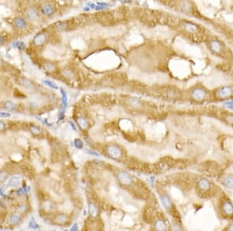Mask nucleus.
<instances>
[{
	"instance_id": "obj_1",
	"label": "nucleus",
	"mask_w": 233,
	"mask_h": 231,
	"mask_svg": "<svg viewBox=\"0 0 233 231\" xmlns=\"http://www.w3.org/2000/svg\"><path fill=\"white\" fill-rule=\"evenodd\" d=\"M106 152L107 154L109 155V157H111L112 159H119L122 157V150L121 149L119 146L114 145V144H111V145H109L106 148Z\"/></svg>"
},
{
	"instance_id": "obj_2",
	"label": "nucleus",
	"mask_w": 233,
	"mask_h": 231,
	"mask_svg": "<svg viewBox=\"0 0 233 231\" xmlns=\"http://www.w3.org/2000/svg\"><path fill=\"white\" fill-rule=\"evenodd\" d=\"M117 179L122 185L131 186L133 183L132 176L125 170H121L117 174Z\"/></svg>"
},
{
	"instance_id": "obj_3",
	"label": "nucleus",
	"mask_w": 233,
	"mask_h": 231,
	"mask_svg": "<svg viewBox=\"0 0 233 231\" xmlns=\"http://www.w3.org/2000/svg\"><path fill=\"white\" fill-rule=\"evenodd\" d=\"M191 96L193 100L196 101H202L206 98V91L201 87H196L193 89L191 92Z\"/></svg>"
},
{
	"instance_id": "obj_4",
	"label": "nucleus",
	"mask_w": 233,
	"mask_h": 231,
	"mask_svg": "<svg viewBox=\"0 0 233 231\" xmlns=\"http://www.w3.org/2000/svg\"><path fill=\"white\" fill-rule=\"evenodd\" d=\"M233 93V90L232 88L228 86H225L219 88L217 91V97L218 98L221 99H225L228 98L229 97L232 95Z\"/></svg>"
},
{
	"instance_id": "obj_5",
	"label": "nucleus",
	"mask_w": 233,
	"mask_h": 231,
	"mask_svg": "<svg viewBox=\"0 0 233 231\" xmlns=\"http://www.w3.org/2000/svg\"><path fill=\"white\" fill-rule=\"evenodd\" d=\"M209 48L212 52L215 54H219L222 51V45L218 40L214 39L209 43Z\"/></svg>"
},
{
	"instance_id": "obj_6",
	"label": "nucleus",
	"mask_w": 233,
	"mask_h": 231,
	"mask_svg": "<svg viewBox=\"0 0 233 231\" xmlns=\"http://www.w3.org/2000/svg\"><path fill=\"white\" fill-rule=\"evenodd\" d=\"M89 214H90V217L93 220L97 219L98 217L99 208L96 205V204L93 202H90L89 203Z\"/></svg>"
},
{
	"instance_id": "obj_7",
	"label": "nucleus",
	"mask_w": 233,
	"mask_h": 231,
	"mask_svg": "<svg viewBox=\"0 0 233 231\" xmlns=\"http://www.w3.org/2000/svg\"><path fill=\"white\" fill-rule=\"evenodd\" d=\"M46 41H47V36L44 33H39L34 37L33 42L36 46H42L44 45Z\"/></svg>"
},
{
	"instance_id": "obj_8",
	"label": "nucleus",
	"mask_w": 233,
	"mask_h": 231,
	"mask_svg": "<svg viewBox=\"0 0 233 231\" xmlns=\"http://www.w3.org/2000/svg\"><path fill=\"white\" fill-rule=\"evenodd\" d=\"M182 27H183V29L185 30L186 31L191 33V34H195L198 30V27L197 26L196 24L191 23V22L185 21L183 22L182 24Z\"/></svg>"
},
{
	"instance_id": "obj_9",
	"label": "nucleus",
	"mask_w": 233,
	"mask_h": 231,
	"mask_svg": "<svg viewBox=\"0 0 233 231\" xmlns=\"http://www.w3.org/2000/svg\"><path fill=\"white\" fill-rule=\"evenodd\" d=\"M68 222H69V217L66 214H64V213H60L54 218V223L60 226L65 225Z\"/></svg>"
},
{
	"instance_id": "obj_10",
	"label": "nucleus",
	"mask_w": 233,
	"mask_h": 231,
	"mask_svg": "<svg viewBox=\"0 0 233 231\" xmlns=\"http://www.w3.org/2000/svg\"><path fill=\"white\" fill-rule=\"evenodd\" d=\"M27 18L31 21H36L40 17V14L35 9H28L26 12Z\"/></svg>"
},
{
	"instance_id": "obj_11",
	"label": "nucleus",
	"mask_w": 233,
	"mask_h": 231,
	"mask_svg": "<svg viewBox=\"0 0 233 231\" xmlns=\"http://www.w3.org/2000/svg\"><path fill=\"white\" fill-rule=\"evenodd\" d=\"M40 9H41V13L46 16H52L55 13V9H54L53 5L48 4V3L43 5Z\"/></svg>"
},
{
	"instance_id": "obj_12",
	"label": "nucleus",
	"mask_w": 233,
	"mask_h": 231,
	"mask_svg": "<svg viewBox=\"0 0 233 231\" xmlns=\"http://www.w3.org/2000/svg\"><path fill=\"white\" fill-rule=\"evenodd\" d=\"M154 226L156 231H167L166 223L162 219H158L154 223Z\"/></svg>"
},
{
	"instance_id": "obj_13",
	"label": "nucleus",
	"mask_w": 233,
	"mask_h": 231,
	"mask_svg": "<svg viewBox=\"0 0 233 231\" xmlns=\"http://www.w3.org/2000/svg\"><path fill=\"white\" fill-rule=\"evenodd\" d=\"M197 187L202 191H207L211 188V183L207 178H201L197 182Z\"/></svg>"
},
{
	"instance_id": "obj_14",
	"label": "nucleus",
	"mask_w": 233,
	"mask_h": 231,
	"mask_svg": "<svg viewBox=\"0 0 233 231\" xmlns=\"http://www.w3.org/2000/svg\"><path fill=\"white\" fill-rule=\"evenodd\" d=\"M127 104L134 109H140L142 107V104L138 99L135 98V97H130L127 99Z\"/></svg>"
},
{
	"instance_id": "obj_15",
	"label": "nucleus",
	"mask_w": 233,
	"mask_h": 231,
	"mask_svg": "<svg viewBox=\"0 0 233 231\" xmlns=\"http://www.w3.org/2000/svg\"><path fill=\"white\" fill-rule=\"evenodd\" d=\"M159 198H160V200H161L162 203V205H164V207L166 208V209H170V208L172 207V200H171V199H170V197L168 196L167 195L161 194L159 195Z\"/></svg>"
},
{
	"instance_id": "obj_16",
	"label": "nucleus",
	"mask_w": 233,
	"mask_h": 231,
	"mask_svg": "<svg viewBox=\"0 0 233 231\" xmlns=\"http://www.w3.org/2000/svg\"><path fill=\"white\" fill-rule=\"evenodd\" d=\"M41 208L43 209L44 210L45 212H51L55 209V204H54L53 202H51L50 200H46V201H44L42 202V205H41Z\"/></svg>"
},
{
	"instance_id": "obj_17",
	"label": "nucleus",
	"mask_w": 233,
	"mask_h": 231,
	"mask_svg": "<svg viewBox=\"0 0 233 231\" xmlns=\"http://www.w3.org/2000/svg\"><path fill=\"white\" fill-rule=\"evenodd\" d=\"M13 24L17 29L20 30H23L27 27V22L24 18H21V17H18V18L15 19L13 21Z\"/></svg>"
},
{
	"instance_id": "obj_18",
	"label": "nucleus",
	"mask_w": 233,
	"mask_h": 231,
	"mask_svg": "<svg viewBox=\"0 0 233 231\" xmlns=\"http://www.w3.org/2000/svg\"><path fill=\"white\" fill-rule=\"evenodd\" d=\"M76 122L77 124H78V125H79L82 129H83V130L87 129L88 128H89V125H90L89 121H88L86 118H85L83 117L78 118L76 119Z\"/></svg>"
},
{
	"instance_id": "obj_19",
	"label": "nucleus",
	"mask_w": 233,
	"mask_h": 231,
	"mask_svg": "<svg viewBox=\"0 0 233 231\" xmlns=\"http://www.w3.org/2000/svg\"><path fill=\"white\" fill-rule=\"evenodd\" d=\"M223 212L228 215H233V205L229 202H225L222 206Z\"/></svg>"
},
{
	"instance_id": "obj_20",
	"label": "nucleus",
	"mask_w": 233,
	"mask_h": 231,
	"mask_svg": "<svg viewBox=\"0 0 233 231\" xmlns=\"http://www.w3.org/2000/svg\"><path fill=\"white\" fill-rule=\"evenodd\" d=\"M18 82L22 86H24L26 89H32L33 86H34L33 82L30 80L26 79V78H20V79H19Z\"/></svg>"
},
{
	"instance_id": "obj_21",
	"label": "nucleus",
	"mask_w": 233,
	"mask_h": 231,
	"mask_svg": "<svg viewBox=\"0 0 233 231\" xmlns=\"http://www.w3.org/2000/svg\"><path fill=\"white\" fill-rule=\"evenodd\" d=\"M224 185L228 189H233V176L228 175L223 179Z\"/></svg>"
},
{
	"instance_id": "obj_22",
	"label": "nucleus",
	"mask_w": 233,
	"mask_h": 231,
	"mask_svg": "<svg viewBox=\"0 0 233 231\" xmlns=\"http://www.w3.org/2000/svg\"><path fill=\"white\" fill-rule=\"evenodd\" d=\"M60 92L61 94V103L63 105V110H65L67 107H68V95H67V92L63 88L60 89Z\"/></svg>"
},
{
	"instance_id": "obj_23",
	"label": "nucleus",
	"mask_w": 233,
	"mask_h": 231,
	"mask_svg": "<svg viewBox=\"0 0 233 231\" xmlns=\"http://www.w3.org/2000/svg\"><path fill=\"white\" fill-rule=\"evenodd\" d=\"M4 107H5V108L6 109V110L11 111H13L14 110H16V104H14L13 102H12V101H5V103H4Z\"/></svg>"
},
{
	"instance_id": "obj_24",
	"label": "nucleus",
	"mask_w": 233,
	"mask_h": 231,
	"mask_svg": "<svg viewBox=\"0 0 233 231\" xmlns=\"http://www.w3.org/2000/svg\"><path fill=\"white\" fill-rule=\"evenodd\" d=\"M42 82L44 83V85H46L47 86H48V87L52 88V89H55V90H58V85L56 84L55 82H52V81H51V80H43Z\"/></svg>"
},
{
	"instance_id": "obj_25",
	"label": "nucleus",
	"mask_w": 233,
	"mask_h": 231,
	"mask_svg": "<svg viewBox=\"0 0 233 231\" xmlns=\"http://www.w3.org/2000/svg\"><path fill=\"white\" fill-rule=\"evenodd\" d=\"M96 10H102V9H104L108 8L110 4L107 3H104V2H100V3H97L96 4Z\"/></svg>"
},
{
	"instance_id": "obj_26",
	"label": "nucleus",
	"mask_w": 233,
	"mask_h": 231,
	"mask_svg": "<svg viewBox=\"0 0 233 231\" xmlns=\"http://www.w3.org/2000/svg\"><path fill=\"white\" fill-rule=\"evenodd\" d=\"M30 130L31 132L34 135H39L41 132V129L39 126H37V125H31L30 126Z\"/></svg>"
},
{
	"instance_id": "obj_27",
	"label": "nucleus",
	"mask_w": 233,
	"mask_h": 231,
	"mask_svg": "<svg viewBox=\"0 0 233 231\" xmlns=\"http://www.w3.org/2000/svg\"><path fill=\"white\" fill-rule=\"evenodd\" d=\"M62 75L65 77L68 78V79H73L74 78V73L70 69H65V70H63Z\"/></svg>"
},
{
	"instance_id": "obj_28",
	"label": "nucleus",
	"mask_w": 233,
	"mask_h": 231,
	"mask_svg": "<svg viewBox=\"0 0 233 231\" xmlns=\"http://www.w3.org/2000/svg\"><path fill=\"white\" fill-rule=\"evenodd\" d=\"M13 46L15 47V48H18L19 50L21 51L24 50V49L26 48V45H25V43L22 42V41H16V42L13 44Z\"/></svg>"
},
{
	"instance_id": "obj_29",
	"label": "nucleus",
	"mask_w": 233,
	"mask_h": 231,
	"mask_svg": "<svg viewBox=\"0 0 233 231\" xmlns=\"http://www.w3.org/2000/svg\"><path fill=\"white\" fill-rule=\"evenodd\" d=\"M44 68L48 72H53L55 69V66L52 63H51V62H46V63L44 64Z\"/></svg>"
},
{
	"instance_id": "obj_30",
	"label": "nucleus",
	"mask_w": 233,
	"mask_h": 231,
	"mask_svg": "<svg viewBox=\"0 0 233 231\" xmlns=\"http://www.w3.org/2000/svg\"><path fill=\"white\" fill-rule=\"evenodd\" d=\"M74 146L76 147L77 149H81L83 148L84 143H83V142L80 138H75L74 140Z\"/></svg>"
},
{
	"instance_id": "obj_31",
	"label": "nucleus",
	"mask_w": 233,
	"mask_h": 231,
	"mask_svg": "<svg viewBox=\"0 0 233 231\" xmlns=\"http://www.w3.org/2000/svg\"><path fill=\"white\" fill-rule=\"evenodd\" d=\"M20 220V217L18 215H13L10 217V222L13 224H16L19 223V221Z\"/></svg>"
},
{
	"instance_id": "obj_32",
	"label": "nucleus",
	"mask_w": 233,
	"mask_h": 231,
	"mask_svg": "<svg viewBox=\"0 0 233 231\" xmlns=\"http://www.w3.org/2000/svg\"><path fill=\"white\" fill-rule=\"evenodd\" d=\"M223 106L226 108L233 110V101H227L223 103Z\"/></svg>"
},
{
	"instance_id": "obj_33",
	"label": "nucleus",
	"mask_w": 233,
	"mask_h": 231,
	"mask_svg": "<svg viewBox=\"0 0 233 231\" xmlns=\"http://www.w3.org/2000/svg\"><path fill=\"white\" fill-rule=\"evenodd\" d=\"M85 151L86 153L90 154V155H91V156H93V157H100V156L99 153L94 151V150H92V149H86Z\"/></svg>"
},
{
	"instance_id": "obj_34",
	"label": "nucleus",
	"mask_w": 233,
	"mask_h": 231,
	"mask_svg": "<svg viewBox=\"0 0 233 231\" xmlns=\"http://www.w3.org/2000/svg\"><path fill=\"white\" fill-rule=\"evenodd\" d=\"M187 5H190V3H187V2H183V3H182V7L181 8L183 9V10L185 11V12H190L191 6L187 7Z\"/></svg>"
},
{
	"instance_id": "obj_35",
	"label": "nucleus",
	"mask_w": 233,
	"mask_h": 231,
	"mask_svg": "<svg viewBox=\"0 0 233 231\" xmlns=\"http://www.w3.org/2000/svg\"><path fill=\"white\" fill-rule=\"evenodd\" d=\"M20 178H14L10 181V184L13 186H17L20 184Z\"/></svg>"
},
{
	"instance_id": "obj_36",
	"label": "nucleus",
	"mask_w": 233,
	"mask_h": 231,
	"mask_svg": "<svg viewBox=\"0 0 233 231\" xmlns=\"http://www.w3.org/2000/svg\"><path fill=\"white\" fill-rule=\"evenodd\" d=\"M7 177H8V174H7V173L6 172H5V171L0 172V181H5Z\"/></svg>"
},
{
	"instance_id": "obj_37",
	"label": "nucleus",
	"mask_w": 233,
	"mask_h": 231,
	"mask_svg": "<svg viewBox=\"0 0 233 231\" xmlns=\"http://www.w3.org/2000/svg\"><path fill=\"white\" fill-rule=\"evenodd\" d=\"M86 6H87L90 9H95L96 5L95 3H91V2H88V3H86Z\"/></svg>"
},
{
	"instance_id": "obj_38",
	"label": "nucleus",
	"mask_w": 233,
	"mask_h": 231,
	"mask_svg": "<svg viewBox=\"0 0 233 231\" xmlns=\"http://www.w3.org/2000/svg\"><path fill=\"white\" fill-rule=\"evenodd\" d=\"M9 117H11L10 113L0 111V118H9Z\"/></svg>"
},
{
	"instance_id": "obj_39",
	"label": "nucleus",
	"mask_w": 233,
	"mask_h": 231,
	"mask_svg": "<svg viewBox=\"0 0 233 231\" xmlns=\"http://www.w3.org/2000/svg\"><path fill=\"white\" fill-rule=\"evenodd\" d=\"M5 129V124L2 121H0V132H3Z\"/></svg>"
},
{
	"instance_id": "obj_40",
	"label": "nucleus",
	"mask_w": 233,
	"mask_h": 231,
	"mask_svg": "<svg viewBox=\"0 0 233 231\" xmlns=\"http://www.w3.org/2000/svg\"><path fill=\"white\" fill-rule=\"evenodd\" d=\"M70 231H79V227H78V224L77 223H74V225L72 226V229Z\"/></svg>"
},
{
	"instance_id": "obj_41",
	"label": "nucleus",
	"mask_w": 233,
	"mask_h": 231,
	"mask_svg": "<svg viewBox=\"0 0 233 231\" xmlns=\"http://www.w3.org/2000/svg\"><path fill=\"white\" fill-rule=\"evenodd\" d=\"M68 123H69V125H70V126H71V128H72L73 130L76 131V127H75V125H74V123L72 122H71V121H69Z\"/></svg>"
},
{
	"instance_id": "obj_42",
	"label": "nucleus",
	"mask_w": 233,
	"mask_h": 231,
	"mask_svg": "<svg viewBox=\"0 0 233 231\" xmlns=\"http://www.w3.org/2000/svg\"><path fill=\"white\" fill-rule=\"evenodd\" d=\"M5 44V39H4V37H2V36H0V45H3Z\"/></svg>"
},
{
	"instance_id": "obj_43",
	"label": "nucleus",
	"mask_w": 233,
	"mask_h": 231,
	"mask_svg": "<svg viewBox=\"0 0 233 231\" xmlns=\"http://www.w3.org/2000/svg\"><path fill=\"white\" fill-rule=\"evenodd\" d=\"M228 231H233V223H231L230 225L228 226Z\"/></svg>"
}]
</instances>
